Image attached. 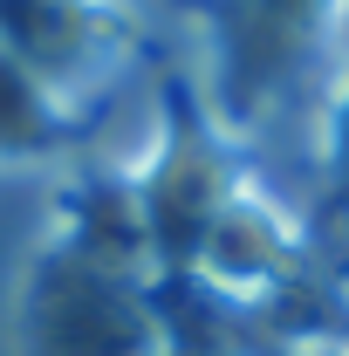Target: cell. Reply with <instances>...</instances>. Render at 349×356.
Listing matches in <instances>:
<instances>
[{
    "label": "cell",
    "mask_w": 349,
    "mask_h": 356,
    "mask_svg": "<svg viewBox=\"0 0 349 356\" xmlns=\"http://www.w3.org/2000/svg\"><path fill=\"white\" fill-rule=\"evenodd\" d=\"M62 144V124L42 96V76L0 48V158H28V151H48Z\"/></svg>",
    "instance_id": "7a4b0ae2"
},
{
    "label": "cell",
    "mask_w": 349,
    "mask_h": 356,
    "mask_svg": "<svg viewBox=\"0 0 349 356\" xmlns=\"http://www.w3.org/2000/svg\"><path fill=\"white\" fill-rule=\"evenodd\" d=\"M28 356H151V315L117 274L55 254L28 295Z\"/></svg>",
    "instance_id": "6da1fadb"
}]
</instances>
